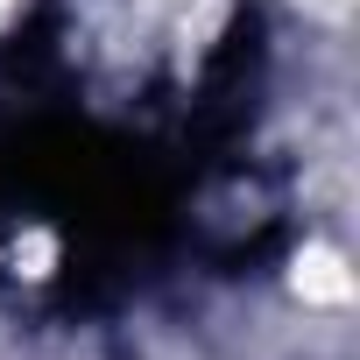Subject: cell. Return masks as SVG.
Listing matches in <instances>:
<instances>
[{
	"label": "cell",
	"instance_id": "obj_1",
	"mask_svg": "<svg viewBox=\"0 0 360 360\" xmlns=\"http://www.w3.org/2000/svg\"><path fill=\"white\" fill-rule=\"evenodd\" d=\"M297 290H304V297H318V304H346V297H353V276L339 269V255L311 248V255H304V269H297Z\"/></svg>",
	"mask_w": 360,
	"mask_h": 360
},
{
	"label": "cell",
	"instance_id": "obj_2",
	"mask_svg": "<svg viewBox=\"0 0 360 360\" xmlns=\"http://www.w3.org/2000/svg\"><path fill=\"white\" fill-rule=\"evenodd\" d=\"M304 8H311V15H325V22H339V15L353 8V0H304Z\"/></svg>",
	"mask_w": 360,
	"mask_h": 360
}]
</instances>
